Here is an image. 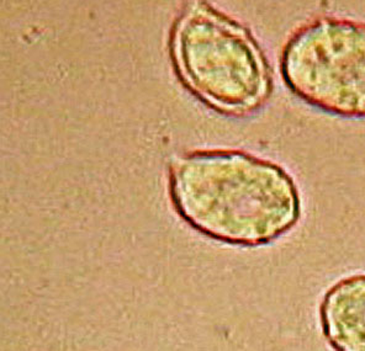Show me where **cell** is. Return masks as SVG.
Returning a JSON list of instances; mask_svg holds the SVG:
<instances>
[{
	"label": "cell",
	"instance_id": "7a4b0ae2",
	"mask_svg": "<svg viewBox=\"0 0 365 351\" xmlns=\"http://www.w3.org/2000/svg\"><path fill=\"white\" fill-rule=\"evenodd\" d=\"M173 56L187 87L221 112H252L269 94V67L251 32L206 3L179 19Z\"/></svg>",
	"mask_w": 365,
	"mask_h": 351
},
{
	"label": "cell",
	"instance_id": "6da1fadb",
	"mask_svg": "<svg viewBox=\"0 0 365 351\" xmlns=\"http://www.w3.org/2000/svg\"><path fill=\"white\" fill-rule=\"evenodd\" d=\"M170 195L192 229L231 246L275 242L302 217L292 175L246 152H197L179 158L170 169Z\"/></svg>",
	"mask_w": 365,
	"mask_h": 351
},
{
	"label": "cell",
	"instance_id": "277c9868",
	"mask_svg": "<svg viewBox=\"0 0 365 351\" xmlns=\"http://www.w3.org/2000/svg\"><path fill=\"white\" fill-rule=\"evenodd\" d=\"M319 323L334 351H365V274L343 278L326 291Z\"/></svg>",
	"mask_w": 365,
	"mask_h": 351
},
{
	"label": "cell",
	"instance_id": "3957f363",
	"mask_svg": "<svg viewBox=\"0 0 365 351\" xmlns=\"http://www.w3.org/2000/svg\"><path fill=\"white\" fill-rule=\"evenodd\" d=\"M280 72L306 105L365 120V23L324 16L304 23L282 51Z\"/></svg>",
	"mask_w": 365,
	"mask_h": 351
}]
</instances>
